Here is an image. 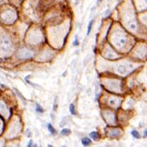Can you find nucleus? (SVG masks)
Masks as SVG:
<instances>
[{
    "label": "nucleus",
    "mask_w": 147,
    "mask_h": 147,
    "mask_svg": "<svg viewBox=\"0 0 147 147\" xmlns=\"http://www.w3.org/2000/svg\"><path fill=\"white\" fill-rule=\"evenodd\" d=\"M0 51L8 54L11 51V41L7 35H2L0 38Z\"/></svg>",
    "instance_id": "f257e3e1"
},
{
    "label": "nucleus",
    "mask_w": 147,
    "mask_h": 147,
    "mask_svg": "<svg viewBox=\"0 0 147 147\" xmlns=\"http://www.w3.org/2000/svg\"><path fill=\"white\" fill-rule=\"evenodd\" d=\"M113 40H114V45H115L116 46H118V47H122V46H124V45L126 44V38L124 37L123 35H115L114 36V38H113Z\"/></svg>",
    "instance_id": "f03ea898"
},
{
    "label": "nucleus",
    "mask_w": 147,
    "mask_h": 147,
    "mask_svg": "<svg viewBox=\"0 0 147 147\" xmlns=\"http://www.w3.org/2000/svg\"><path fill=\"white\" fill-rule=\"evenodd\" d=\"M2 19L4 22H12L15 19V14L12 11H7L3 14H2Z\"/></svg>",
    "instance_id": "7ed1b4c3"
},
{
    "label": "nucleus",
    "mask_w": 147,
    "mask_h": 147,
    "mask_svg": "<svg viewBox=\"0 0 147 147\" xmlns=\"http://www.w3.org/2000/svg\"><path fill=\"white\" fill-rule=\"evenodd\" d=\"M32 55H33V52L26 49H22L19 51V56L20 58H29V57H31Z\"/></svg>",
    "instance_id": "20e7f679"
},
{
    "label": "nucleus",
    "mask_w": 147,
    "mask_h": 147,
    "mask_svg": "<svg viewBox=\"0 0 147 147\" xmlns=\"http://www.w3.org/2000/svg\"><path fill=\"white\" fill-rule=\"evenodd\" d=\"M120 134H121V131L118 129H114V130H111L110 131H109V135L111 136V137H117V136H119Z\"/></svg>",
    "instance_id": "39448f33"
},
{
    "label": "nucleus",
    "mask_w": 147,
    "mask_h": 147,
    "mask_svg": "<svg viewBox=\"0 0 147 147\" xmlns=\"http://www.w3.org/2000/svg\"><path fill=\"white\" fill-rule=\"evenodd\" d=\"M0 114H2L3 115H7L8 114L7 107L3 102H0Z\"/></svg>",
    "instance_id": "423d86ee"
},
{
    "label": "nucleus",
    "mask_w": 147,
    "mask_h": 147,
    "mask_svg": "<svg viewBox=\"0 0 147 147\" xmlns=\"http://www.w3.org/2000/svg\"><path fill=\"white\" fill-rule=\"evenodd\" d=\"M136 54L140 57H144L146 54V49L145 47H139L136 50Z\"/></svg>",
    "instance_id": "0eeeda50"
},
{
    "label": "nucleus",
    "mask_w": 147,
    "mask_h": 147,
    "mask_svg": "<svg viewBox=\"0 0 147 147\" xmlns=\"http://www.w3.org/2000/svg\"><path fill=\"white\" fill-rule=\"evenodd\" d=\"M117 71H118V72H119V74L124 75V74H125V73L127 72V67L124 66V65H120V66H118Z\"/></svg>",
    "instance_id": "6e6552de"
},
{
    "label": "nucleus",
    "mask_w": 147,
    "mask_h": 147,
    "mask_svg": "<svg viewBox=\"0 0 147 147\" xmlns=\"http://www.w3.org/2000/svg\"><path fill=\"white\" fill-rule=\"evenodd\" d=\"M82 143L83 146H89V145L92 143V141H91V140L89 138L84 137V138L82 139Z\"/></svg>",
    "instance_id": "1a4fd4ad"
},
{
    "label": "nucleus",
    "mask_w": 147,
    "mask_h": 147,
    "mask_svg": "<svg viewBox=\"0 0 147 147\" xmlns=\"http://www.w3.org/2000/svg\"><path fill=\"white\" fill-rule=\"evenodd\" d=\"M90 137L93 139V140H98V138H99V135H98V132H92V133L90 134Z\"/></svg>",
    "instance_id": "9d476101"
},
{
    "label": "nucleus",
    "mask_w": 147,
    "mask_h": 147,
    "mask_svg": "<svg viewBox=\"0 0 147 147\" xmlns=\"http://www.w3.org/2000/svg\"><path fill=\"white\" fill-rule=\"evenodd\" d=\"M70 134H71V130L69 129H63L62 131H61V134L62 135H68Z\"/></svg>",
    "instance_id": "9b49d317"
},
{
    "label": "nucleus",
    "mask_w": 147,
    "mask_h": 147,
    "mask_svg": "<svg viewBox=\"0 0 147 147\" xmlns=\"http://www.w3.org/2000/svg\"><path fill=\"white\" fill-rule=\"evenodd\" d=\"M93 20H91L90 23L88 24V26H87V35H89V34H90L92 30V27H93Z\"/></svg>",
    "instance_id": "f8f14e48"
},
{
    "label": "nucleus",
    "mask_w": 147,
    "mask_h": 147,
    "mask_svg": "<svg viewBox=\"0 0 147 147\" xmlns=\"http://www.w3.org/2000/svg\"><path fill=\"white\" fill-rule=\"evenodd\" d=\"M48 130H49V131L50 132V134H56V130H55L54 127H53L50 124H48Z\"/></svg>",
    "instance_id": "ddd939ff"
},
{
    "label": "nucleus",
    "mask_w": 147,
    "mask_h": 147,
    "mask_svg": "<svg viewBox=\"0 0 147 147\" xmlns=\"http://www.w3.org/2000/svg\"><path fill=\"white\" fill-rule=\"evenodd\" d=\"M70 112H71V114H72V115H76L77 113H76V110H75V106L74 104H71L70 105Z\"/></svg>",
    "instance_id": "4468645a"
},
{
    "label": "nucleus",
    "mask_w": 147,
    "mask_h": 147,
    "mask_svg": "<svg viewBox=\"0 0 147 147\" xmlns=\"http://www.w3.org/2000/svg\"><path fill=\"white\" fill-rule=\"evenodd\" d=\"M131 134H132V135H133L134 138H136V139H140V134H139V132L137 131V130H132Z\"/></svg>",
    "instance_id": "2eb2a0df"
},
{
    "label": "nucleus",
    "mask_w": 147,
    "mask_h": 147,
    "mask_svg": "<svg viewBox=\"0 0 147 147\" xmlns=\"http://www.w3.org/2000/svg\"><path fill=\"white\" fill-rule=\"evenodd\" d=\"M109 103H110V105H111V106H113V107H117L118 104H119V103H116V99H114V98L110 99Z\"/></svg>",
    "instance_id": "dca6fc26"
},
{
    "label": "nucleus",
    "mask_w": 147,
    "mask_h": 147,
    "mask_svg": "<svg viewBox=\"0 0 147 147\" xmlns=\"http://www.w3.org/2000/svg\"><path fill=\"white\" fill-rule=\"evenodd\" d=\"M36 111L37 112H40V113H43L44 112V109L41 108V106H40L39 104L36 105Z\"/></svg>",
    "instance_id": "f3484780"
},
{
    "label": "nucleus",
    "mask_w": 147,
    "mask_h": 147,
    "mask_svg": "<svg viewBox=\"0 0 147 147\" xmlns=\"http://www.w3.org/2000/svg\"><path fill=\"white\" fill-rule=\"evenodd\" d=\"M53 109L56 111L57 109V98H56V99H55V103H54V106H53Z\"/></svg>",
    "instance_id": "a211bd4d"
},
{
    "label": "nucleus",
    "mask_w": 147,
    "mask_h": 147,
    "mask_svg": "<svg viewBox=\"0 0 147 147\" xmlns=\"http://www.w3.org/2000/svg\"><path fill=\"white\" fill-rule=\"evenodd\" d=\"M78 45V40H77V37L76 36V38H75V41L73 43V46H77Z\"/></svg>",
    "instance_id": "6ab92c4d"
},
{
    "label": "nucleus",
    "mask_w": 147,
    "mask_h": 147,
    "mask_svg": "<svg viewBox=\"0 0 147 147\" xmlns=\"http://www.w3.org/2000/svg\"><path fill=\"white\" fill-rule=\"evenodd\" d=\"M144 137H147V129L144 131Z\"/></svg>",
    "instance_id": "aec40b11"
},
{
    "label": "nucleus",
    "mask_w": 147,
    "mask_h": 147,
    "mask_svg": "<svg viewBox=\"0 0 147 147\" xmlns=\"http://www.w3.org/2000/svg\"><path fill=\"white\" fill-rule=\"evenodd\" d=\"M3 129V123H2V121L0 120V130Z\"/></svg>",
    "instance_id": "412c9836"
},
{
    "label": "nucleus",
    "mask_w": 147,
    "mask_h": 147,
    "mask_svg": "<svg viewBox=\"0 0 147 147\" xmlns=\"http://www.w3.org/2000/svg\"><path fill=\"white\" fill-rule=\"evenodd\" d=\"M32 145V141H30V143H29V146H30Z\"/></svg>",
    "instance_id": "4be33fe9"
},
{
    "label": "nucleus",
    "mask_w": 147,
    "mask_h": 147,
    "mask_svg": "<svg viewBox=\"0 0 147 147\" xmlns=\"http://www.w3.org/2000/svg\"><path fill=\"white\" fill-rule=\"evenodd\" d=\"M98 1H101V0H98Z\"/></svg>",
    "instance_id": "5701e85b"
}]
</instances>
